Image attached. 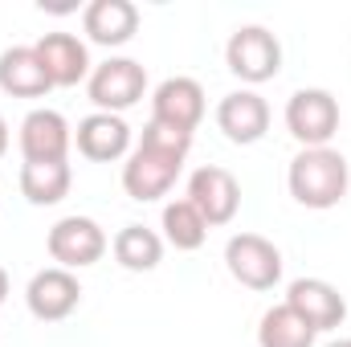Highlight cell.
<instances>
[{
    "instance_id": "ac0fdd59",
    "label": "cell",
    "mask_w": 351,
    "mask_h": 347,
    "mask_svg": "<svg viewBox=\"0 0 351 347\" xmlns=\"http://www.w3.org/2000/svg\"><path fill=\"white\" fill-rule=\"evenodd\" d=\"M114 261L131 274H152L160 261H164V237L147 225H123L110 241Z\"/></svg>"
},
{
    "instance_id": "44dd1931",
    "label": "cell",
    "mask_w": 351,
    "mask_h": 347,
    "mask_svg": "<svg viewBox=\"0 0 351 347\" xmlns=\"http://www.w3.org/2000/svg\"><path fill=\"white\" fill-rule=\"evenodd\" d=\"M258 347H315V331L306 319H298L286 302L269 307L258 327Z\"/></svg>"
},
{
    "instance_id": "9a60e30c",
    "label": "cell",
    "mask_w": 351,
    "mask_h": 347,
    "mask_svg": "<svg viewBox=\"0 0 351 347\" xmlns=\"http://www.w3.org/2000/svg\"><path fill=\"white\" fill-rule=\"evenodd\" d=\"M33 49L53 86H78L82 78H90V49L74 33H45Z\"/></svg>"
},
{
    "instance_id": "cb8c5ba5",
    "label": "cell",
    "mask_w": 351,
    "mask_h": 347,
    "mask_svg": "<svg viewBox=\"0 0 351 347\" xmlns=\"http://www.w3.org/2000/svg\"><path fill=\"white\" fill-rule=\"evenodd\" d=\"M327 347H351V339H335V344H327Z\"/></svg>"
},
{
    "instance_id": "52a82bcc",
    "label": "cell",
    "mask_w": 351,
    "mask_h": 347,
    "mask_svg": "<svg viewBox=\"0 0 351 347\" xmlns=\"http://www.w3.org/2000/svg\"><path fill=\"white\" fill-rule=\"evenodd\" d=\"M45 250H49V258L58 261L62 270L74 274V270H86L94 261H102V254H106V233H102V225L94 217H62L49 229Z\"/></svg>"
},
{
    "instance_id": "8fae6325",
    "label": "cell",
    "mask_w": 351,
    "mask_h": 347,
    "mask_svg": "<svg viewBox=\"0 0 351 347\" xmlns=\"http://www.w3.org/2000/svg\"><path fill=\"white\" fill-rule=\"evenodd\" d=\"M286 307H290L298 319H306L315 335H319V331H335V327L348 319L343 294H339L331 282H323V278H298V282H290Z\"/></svg>"
},
{
    "instance_id": "ba28073f",
    "label": "cell",
    "mask_w": 351,
    "mask_h": 347,
    "mask_svg": "<svg viewBox=\"0 0 351 347\" xmlns=\"http://www.w3.org/2000/svg\"><path fill=\"white\" fill-rule=\"evenodd\" d=\"M188 200L196 204V213L204 217L208 229L217 225H229L241 208V184L229 168H217V164H204L188 176Z\"/></svg>"
},
{
    "instance_id": "5b68a950",
    "label": "cell",
    "mask_w": 351,
    "mask_h": 347,
    "mask_svg": "<svg viewBox=\"0 0 351 347\" xmlns=\"http://www.w3.org/2000/svg\"><path fill=\"white\" fill-rule=\"evenodd\" d=\"M225 62H229V70L241 82L258 86V82L278 78V70H282V45L262 25H241L229 37V45H225Z\"/></svg>"
},
{
    "instance_id": "8992f818",
    "label": "cell",
    "mask_w": 351,
    "mask_h": 347,
    "mask_svg": "<svg viewBox=\"0 0 351 347\" xmlns=\"http://www.w3.org/2000/svg\"><path fill=\"white\" fill-rule=\"evenodd\" d=\"M225 265L245 290H274L282 282V254L262 233H237L225 246Z\"/></svg>"
},
{
    "instance_id": "d6986e66",
    "label": "cell",
    "mask_w": 351,
    "mask_h": 347,
    "mask_svg": "<svg viewBox=\"0 0 351 347\" xmlns=\"http://www.w3.org/2000/svg\"><path fill=\"white\" fill-rule=\"evenodd\" d=\"M70 184H74L70 164H25L21 168V196L37 208L62 204L70 196Z\"/></svg>"
},
{
    "instance_id": "30bf717a",
    "label": "cell",
    "mask_w": 351,
    "mask_h": 347,
    "mask_svg": "<svg viewBox=\"0 0 351 347\" xmlns=\"http://www.w3.org/2000/svg\"><path fill=\"white\" fill-rule=\"evenodd\" d=\"M25 302H29V315L41 319V323H62L78 311L82 302V286L70 270L62 265H49V270H37L29 278V290H25Z\"/></svg>"
},
{
    "instance_id": "4fadbf2b",
    "label": "cell",
    "mask_w": 351,
    "mask_h": 347,
    "mask_svg": "<svg viewBox=\"0 0 351 347\" xmlns=\"http://www.w3.org/2000/svg\"><path fill=\"white\" fill-rule=\"evenodd\" d=\"M217 127L225 131L229 143H258L265 131H269V102H265L258 90H233L221 98L217 106Z\"/></svg>"
},
{
    "instance_id": "5bb4252c",
    "label": "cell",
    "mask_w": 351,
    "mask_h": 347,
    "mask_svg": "<svg viewBox=\"0 0 351 347\" xmlns=\"http://www.w3.org/2000/svg\"><path fill=\"white\" fill-rule=\"evenodd\" d=\"M74 143H78V156H86L94 164H114V160L131 156V127L123 123V115L94 110L78 123Z\"/></svg>"
},
{
    "instance_id": "6da1fadb",
    "label": "cell",
    "mask_w": 351,
    "mask_h": 347,
    "mask_svg": "<svg viewBox=\"0 0 351 347\" xmlns=\"http://www.w3.org/2000/svg\"><path fill=\"white\" fill-rule=\"evenodd\" d=\"M188 147H192V135L147 123L139 143L131 147V156L123 164V192L139 204H152V200L168 196L184 160H188Z\"/></svg>"
},
{
    "instance_id": "603a6c76",
    "label": "cell",
    "mask_w": 351,
    "mask_h": 347,
    "mask_svg": "<svg viewBox=\"0 0 351 347\" xmlns=\"http://www.w3.org/2000/svg\"><path fill=\"white\" fill-rule=\"evenodd\" d=\"M4 298H8V274H4V265H0V307H4Z\"/></svg>"
},
{
    "instance_id": "7c38bea8",
    "label": "cell",
    "mask_w": 351,
    "mask_h": 347,
    "mask_svg": "<svg viewBox=\"0 0 351 347\" xmlns=\"http://www.w3.org/2000/svg\"><path fill=\"white\" fill-rule=\"evenodd\" d=\"M204 119V86L196 78H168L152 94V123L192 135Z\"/></svg>"
},
{
    "instance_id": "ffe728a7",
    "label": "cell",
    "mask_w": 351,
    "mask_h": 347,
    "mask_svg": "<svg viewBox=\"0 0 351 347\" xmlns=\"http://www.w3.org/2000/svg\"><path fill=\"white\" fill-rule=\"evenodd\" d=\"M204 237H208V225H204V217L196 213V204H192L188 196L164 204V241H168L172 250L192 254V250L204 246Z\"/></svg>"
},
{
    "instance_id": "277c9868",
    "label": "cell",
    "mask_w": 351,
    "mask_h": 347,
    "mask_svg": "<svg viewBox=\"0 0 351 347\" xmlns=\"http://www.w3.org/2000/svg\"><path fill=\"white\" fill-rule=\"evenodd\" d=\"M286 131L302 147H327L339 131V98L331 90H294L286 102Z\"/></svg>"
},
{
    "instance_id": "9c48e42d",
    "label": "cell",
    "mask_w": 351,
    "mask_h": 347,
    "mask_svg": "<svg viewBox=\"0 0 351 347\" xmlns=\"http://www.w3.org/2000/svg\"><path fill=\"white\" fill-rule=\"evenodd\" d=\"M70 143H74V131H70L62 110L37 106V110L25 115V123H21V156H25V164H66Z\"/></svg>"
},
{
    "instance_id": "2e32d148",
    "label": "cell",
    "mask_w": 351,
    "mask_h": 347,
    "mask_svg": "<svg viewBox=\"0 0 351 347\" xmlns=\"http://www.w3.org/2000/svg\"><path fill=\"white\" fill-rule=\"evenodd\" d=\"M82 29L94 45L119 49L139 33V8L131 0H90L82 12Z\"/></svg>"
},
{
    "instance_id": "e0dca14e",
    "label": "cell",
    "mask_w": 351,
    "mask_h": 347,
    "mask_svg": "<svg viewBox=\"0 0 351 347\" xmlns=\"http://www.w3.org/2000/svg\"><path fill=\"white\" fill-rule=\"evenodd\" d=\"M0 90L12 98H45L53 90L33 45H12L0 53Z\"/></svg>"
},
{
    "instance_id": "7a4b0ae2",
    "label": "cell",
    "mask_w": 351,
    "mask_h": 347,
    "mask_svg": "<svg viewBox=\"0 0 351 347\" xmlns=\"http://www.w3.org/2000/svg\"><path fill=\"white\" fill-rule=\"evenodd\" d=\"M348 160L331 147H302L294 160H290V196L302 204V208H335L343 196H348Z\"/></svg>"
},
{
    "instance_id": "3957f363",
    "label": "cell",
    "mask_w": 351,
    "mask_h": 347,
    "mask_svg": "<svg viewBox=\"0 0 351 347\" xmlns=\"http://www.w3.org/2000/svg\"><path fill=\"white\" fill-rule=\"evenodd\" d=\"M86 90H90V102L102 115H123L147 94V70L135 58H106L102 66L90 70Z\"/></svg>"
},
{
    "instance_id": "7402d4cb",
    "label": "cell",
    "mask_w": 351,
    "mask_h": 347,
    "mask_svg": "<svg viewBox=\"0 0 351 347\" xmlns=\"http://www.w3.org/2000/svg\"><path fill=\"white\" fill-rule=\"evenodd\" d=\"M8 152V123H4V115H0V156Z\"/></svg>"
}]
</instances>
